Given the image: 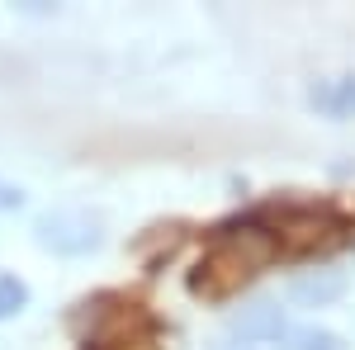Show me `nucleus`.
<instances>
[{"instance_id": "nucleus-1", "label": "nucleus", "mask_w": 355, "mask_h": 350, "mask_svg": "<svg viewBox=\"0 0 355 350\" xmlns=\"http://www.w3.org/2000/svg\"><path fill=\"white\" fill-rule=\"evenodd\" d=\"M279 256V242H275L270 227H251L246 222L242 232H227L214 242V251L194 265L190 289L204 298H227L232 289H242L246 279H256L261 270Z\"/></svg>"}, {"instance_id": "nucleus-2", "label": "nucleus", "mask_w": 355, "mask_h": 350, "mask_svg": "<svg viewBox=\"0 0 355 350\" xmlns=\"http://www.w3.org/2000/svg\"><path fill=\"white\" fill-rule=\"evenodd\" d=\"M38 246L62 251V256H81L90 246H100V222H90L85 213H48L38 218Z\"/></svg>"}, {"instance_id": "nucleus-3", "label": "nucleus", "mask_w": 355, "mask_h": 350, "mask_svg": "<svg viewBox=\"0 0 355 350\" xmlns=\"http://www.w3.org/2000/svg\"><path fill=\"white\" fill-rule=\"evenodd\" d=\"M341 294H346V274L341 270H303V274H294V284H289V298L299 308H327Z\"/></svg>"}, {"instance_id": "nucleus-4", "label": "nucleus", "mask_w": 355, "mask_h": 350, "mask_svg": "<svg viewBox=\"0 0 355 350\" xmlns=\"http://www.w3.org/2000/svg\"><path fill=\"white\" fill-rule=\"evenodd\" d=\"M308 105L322 119H355V71L351 76H331L308 90Z\"/></svg>"}, {"instance_id": "nucleus-5", "label": "nucleus", "mask_w": 355, "mask_h": 350, "mask_svg": "<svg viewBox=\"0 0 355 350\" xmlns=\"http://www.w3.org/2000/svg\"><path fill=\"white\" fill-rule=\"evenodd\" d=\"M275 350H346V341L327 326H284Z\"/></svg>"}, {"instance_id": "nucleus-6", "label": "nucleus", "mask_w": 355, "mask_h": 350, "mask_svg": "<svg viewBox=\"0 0 355 350\" xmlns=\"http://www.w3.org/2000/svg\"><path fill=\"white\" fill-rule=\"evenodd\" d=\"M232 326H237L242 341H279V331H284V322H279V313H275L270 303L246 308V317H237Z\"/></svg>"}, {"instance_id": "nucleus-7", "label": "nucleus", "mask_w": 355, "mask_h": 350, "mask_svg": "<svg viewBox=\"0 0 355 350\" xmlns=\"http://www.w3.org/2000/svg\"><path fill=\"white\" fill-rule=\"evenodd\" d=\"M24 303H28V284H24V279H15V274H0V322L15 317Z\"/></svg>"}, {"instance_id": "nucleus-8", "label": "nucleus", "mask_w": 355, "mask_h": 350, "mask_svg": "<svg viewBox=\"0 0 355 350\" xmlns=\"http://www.w3.org/2000/svg\"><path fill=\"white\" fill-rule=\"evenodd\" d=\"M19 204H24V189L0 185V209H19Z\"/></svg>"}]
</instances>
